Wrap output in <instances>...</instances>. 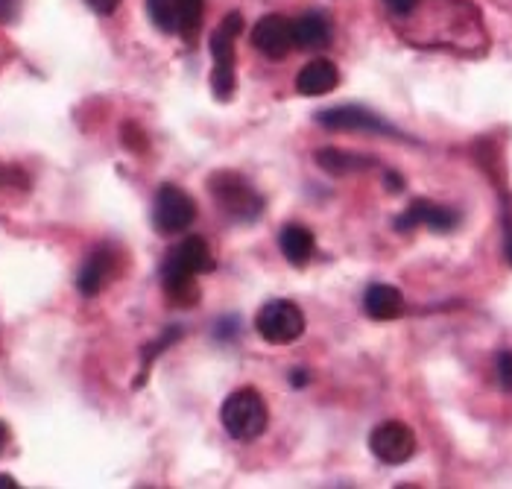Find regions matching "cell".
<instances>
[{
  "label": "cell",
  "instance_id": "1",
  "mask_svg": "<svg viewBox=\"0 0 512 489\" xmlns=\"http://www.w3.org/2000/svg\"><path fill=\"white\" fill-rule=\"evenodd\" d=\"M404 18L419 24L413 30H401L410 44L442 47L463 56H477L486 50V27L477 6L469 0H419Z\"/></svg>",
  "mask_w": 512,
  "mask_h": 489
},
{
  "label": "cell",
  "instance_id": "2",
  "mask_svg": "<svg viewBox=\"0 0 512 489\" xmlns=\"http://www.w3.org/2000/svg\"><path fill=\"white\" fill-rule=\"evenodd\" d=\"M217 261L211 255V249L205 244V238L191 235L179 246H173L164 261H161V287L164 296L173 308H191L197 305V276L214 273Z\"/></svg>",
  "mask_w": 512,
  "mask_h": 489
},
{
  "label": "cell",
  "instance_id": "3",
  "mask_svg": "<svg viewBox=\"0 0 512 489\" xmlns=\"http://www.w3.org/2000/svg\"><path fill=\"white\" fill-rule=\"evenodd\" d=\"M240 33H243V15L240 12H229L220 21V27L211 33V39H208L211 59H214V68H211V94L220 103H229L235 97V44Z\"/></svg>",
  "mask_w": 512,
  "mask_h": 489
},
{
  "label": "cell",
  "instance_id": "4",
  "mask_svg": "<svg viewBox=\"0 0 512 489\" xmlns=\"http://www.w3.org/2000/svg\"><path fill=\"white\" fill-rule=\"evenodd\" d=\"M208 191L217 208L237 223H252L264 214V197L261 191L235 170H217L208 179Z\"/></svg>",
  "mask_w": 512,
  "mask_h": 489
},
{
  "label": "cell",
  "instance_id": "5",
  "mask_svg": "<svg viewBox=\"0 0 512 489\" xmlns=\"http://www.w3.org/2000/svg\"><path fill=\"white\" fill-rule=\"evenodd\" d=\"M220 419H223V428L229 431V437H235L240 443H252L267 431L270 410L252 387H240L223 402Z\"/></svg>",
  "mask_w": 512,
  "mask_h": 489
},
{
  "label": "cell",
  "instance_id": "6",
  "mask_svg": "<svg viewBox=\"0 0 512 489\" xmlns=\"http://www.w3.org/2000/svg\"><path fill=\"white\" fill-rule=\"evenodd\" d=\"M255 328L267 343L287 346L305 334V311L293 299H270L255 314Z\"/></svg>",
  "mask_w": 512,
  "mask_h": 489
},
{
  "label": "cell",
  "instance_id": "7",
  "mask_svg": "<svg viewBox=\"0 0 512 489\" xmlns=\"http://www.w3.org/2000/svg\"><path fill=\"white\" fill-rule=\"evenodd\" d=\"M197 220V203L179 185H161L153 208V226L161 235H179Z\"/></svg>",
  "mask_w": 512,
  "mask_h": 489
},
{
  "label": "cell",
  "instance_id": "8",
  "mask_svg": "<svg viewBox=\"0 0 512 489\" xmlns=\"http://www.w3.org/2000/svg\"><path fill=\"white\" fill-rule=\"evenodd\" d=\"M150 21L167 36H194L202 24L205 0H147Z\"/></svg>",
  "mask_w": 512,
  "mask_h": 489
},
{
  "label": "cell",
  "instance_id": "9",
  "mask_svg": "<svg viewBox=\"0 0 512 489\" xmlns=\"http://www.w3.org/2000/svg\"><path fill=\"white\" fill-rule=\"evenodd\" d=\"M316 123L331 129V132H372V135H393L404 138L393 123H387L381 115L363 106H331L316 112Z\"/></svg>",
  "mask_w": 512,
  "mask_h": 489
},
{
  "label": "cell",
  "instance_id": "10",
  "mask_svg": "<svg viewBox=\"0 0 512 489\" xmlns=\"http://www.w3.org/2000/svg\"><path fill=\"white\" fill-rule=\"evenodd\" d=\"M369 451L387 466H401L416 454V434L404 422H381L369 434Z\"/></svg>",
  "mask_w": 512,
  "mask_h": 489
},
{
  "label": "cell",
  "instance_id": "11",
  "mask_svg": "<svg viewBox=\"0 0 512 489\" xmlns=\"http://www.w3.org/2000/svg\"><path fill=\"white\" fill-rule=\"evenodd\" d=\"M419 226H428L431 232H454L460 226V211L451 205L431 203V200H413L404 208V214L395 217V232H413Z\"/></svg>",
  "mask_w": 512,
  "mask_h": 489
},
{
  "label": "cell",
  "instance_id": "12",
  "mask_svg": "<svg viewBox=\"0 0 512 489\" xmlns=\"http://www.w3.org/2000/svg\"><path fill=\"white\" fill-rule=\"evenodd\" d=\"M249 39L267 59H284L293 50V21L284 15H264L252 27Z\"/></svg>",
  "mask_w": 512,
  "mask_h": 489
},
{
  "label": "cell",
  "instance_id": "13",
  "mask_svg": "<svg viewBox=\"0 0 512 489\" xmlns=\"http://www.w3.org/2000/svg\"><path fill=\"white\" fill-rule=\"evenodd\" d=\"M112 273H115V252H112V246H97L85 261H82V267H79L77 273V287L82 296H97L103 287L109 285V279H112Z\"/></svg>",
  "mask_w": 512,
  "mask_h": 489
},
{
  "label": "cell",
  "instance_id": "14",
  "mask_svg": "<svg viewBox=\"0 0 512 489\" xmlns=\"http://www.w3.org/2000/svg\"><path fill=\"white\" fill-rule=\"evenodd\" d=\"M340 82V71L331 59H314L308 62L299 77H296V91L302 97H322V94H331Z\"/></svg>",
  "mask_w": 512,
  "mask_h": 489
},
{
  "label": "cell",
  "instance_id": "15",
  "mask_svg": "<svg viewBox=\"0 0 512 489\" xmlns=\"http://www.w3.org/2000/svg\"><path fill=\"white\" fill-rule=\"evenodd\" d=\"M331 36L334 27L322 12H305L302 18L293 21V47L299 50H322L331 44Z\"/></svg>",
  "mask_w": 512,
  "mask_h": 489
},
{
  "label": "cell",
  "instance_id": "16",
  "mask_svg": "<svg viewBox=\"0 0 512 489\" xmlns=\"http://www.w3.org/2000/svg\"><path fill=\"white\" fill-rule=\"evenodd\" d=\"M278 249L293 267H305V264H311L316 252L314 232L302 223H287L278 235Z\"/></svg>",
  "mask_w": 512,
  "mask_h": 489
},
{
  "label": "cell",
  "instance_id": "17",
  "mask_svg": "<svg viewBox=\"0 0 512 489\" xmlns=\"http://www.w3.org/2000/svg\"><path fill=\"white\" fill-rule=\"evenodd\" d=\"M363 308L372 320L390 323L404 314V293L393 285H372L363 293Z\"/></svg>",
  "mask_w": 512,
  "mask_h": 489
},
{
  "label": "cell",
  "instance_id": "18",
  "mask_svg": "<svg viewBox=\"0 0 512 489\" xmlns=\"http://www.w3.org/2000/svg\"><path fill=\"white\" fill-rule=\"evenodd\" d=\"M316 164L331 173V176H346V173H360V170H369L375 167V159H366V156H357V153H346V150H319L316 153Z\"/></svg>",
  "mask_w": 512,
  "mask_h": 489
},
{
  "label": "cell",
  "instance_id": "19",
  "mask_svg": "<svg viewBox=\"0 0 512 489\" xmlns=\"http://www.w3.org/2000/svg\"><path fill=\"white\" fill-rule=\"evenodd\" d=\"M179 337H182V328L173 326V328H167V331H164V337H158V340H153L150 346H144V349H141L144 361H141V378H138L135 384H144L147 372H150V367H153V358H158V355H161L164 349H170V346H173V343H176Z\"/></svg>",
  "mask_w": 512,
  "mask_h": 489
},
{
  "label": "cell",
  "instance_id": "20",
  "mask_svg": "<svg viewBox=\"0 0 512 489\" xmlns=\"http://www.w3.org/2000/svg\"><path fill=\"white\" fill-rule=\"evenodd\" d=\"M237 331H240V320H237V317H223V320L217 323V328H214V337H217L220 343H223V340L232 343L237 337Z\"/></svg>",
  "mask_w": 512,
  "mask_h": 489
},
{
  "label": "cell",
  "instance_id": "21",
  "mask_svg": "<svg viewBox=\"0 0 512 489\" xmlns=\"http://www.w3.org/2000/svg\"><path fill=\"white\" fill-rule=\"evenodd\" d=\"M123 144L129 147V150H138V153H144L147 150V138L141 135V129L138 126H132V123H126L123 126Z\"/></svg>",
  "mask_w": 512,
  "mask_h": 489
},
{
  "label": "cell",
  "instance_id": "22",
  "mask_svg": "<svg viewBox=\"0 0 512 489\" xmlns=\"http://www.w3.org/2000/svg\"><path fill=\"white\" fill-rule=\"evenodd\" d=\"M498 381H501V387L512 393V352H501L498 355Z\"/></svg>",
  "mask_w": 512,
  "mask_h": 489
},
{
  "label": "cell",
  "instance_id": "23",
  "mask_svg": "<svg viewBox=\"0 0 512 489\" xmlns=\"http://www.w3.org/2000/svg\"><path fill=\"white\" fill-rule=\"evenodd\" d=\"M387 3V9L393 12L395 18H404L407 12H413V6L419 3V0H384Z\"/></svg>",
  "mask_w": 512,
  "mask_h": 489
},
{
  "label": "cell",
  "instance_id": "24",
  "mask_svg": "<svg viewBox=\"0 0 512 489\" xmlns=\"http://www.w3.org/2000/svg\"><path fill=\"white\" fill-rule=\"evenodd\" d=\"M18 0H0V24H9V21H15V15H18Z\"/></svg>",
  "mask_w": 512,
  "mask_h": 489
},
{
  "label": "cell",
  "instance_id": "25",
  "mask_svg": "<svg viewBox=\"0 0 512 489\" xmlns=\"http://www.w3.org/2000/svg\"><path fill=\"white\" fill-rule=\"evenodd\" d=\"M85 3H88L97 15H112L120 6V0H85Z\"/></svg>",
  "mask_w": 512,
  "mask_h": 489
},
{
  "label": "cell",
  "instance_id": "26",
  "mask_svg": "<svg viewBox=\"0 0 512 489\" xmlns=\"http://www.w3.org/2000/svg\"><path fill=\"white\" fill-rule=\"evenodd\" d=\"M387 191H393V194H398V191H404V179H401V173H387Z\"/></svg>",
  "mask_w": 512,
  "mask_h": 489
},
{
  "label": "cell",
  "instance_id": "27",
  "mask_svg": "<svg viewBox=\"0 0 512 489\" xmlns=\"http://www.w3.org/2000/svg\"><path fill=\"white\" fill-rule=\"evenodd\" d=\"M290 384H293L296 390H302V387L308 384V372H305V369H296V372H290Z\"/></svg>",
  "mask_w": 512,
  "mask_h": 489
},
{
  "label": "cell",
  "instance_id": "28",
  "mask_svg": "<svg viewBox=\"0 0 512 489\" xmlns=\"http://www.w3.org/2000/svg\"><path fill=\"white\" fill-rule=\"evenodd\" d=\"M0 489H18V481L12 475H0Z\"/></svg>",
  "mask_w": 512,
  "mask_h": 489
},
{
  "label": "cell",
  "instance_id": "29",
  "mask_svg": "<svg viewBox=\"0 0 512 489\" xmlns=\"http://www.w3.org/2000/svg\"><path fill=\"white\" fill-rule=\"evenodd\" d=\"M507 261L512 264V223L507 220Z\"/></svg>",
  "mask_w": 512,
  "mask_h": 489
},
{
  "label": "cell",
  "instance_id": "30",
  "mask_svg": "<svg viewBox=\"0 0 512 489\" xmlns=\"http://www.w3.org/2000/svg\"><path fill=\"white\" fill-rule=\"evenodd\" d=\"M6 443H9V431H6V425L0 422V451L6 449Z\"/></svg>",
  "mask_w": 512,
  "mask_h": 489
}]
</instances>
